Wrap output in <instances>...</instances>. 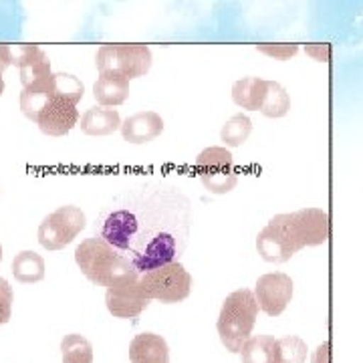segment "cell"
Here are the masks:
<instances>
[{"mask_svg":"<svg viewBox=\"0 0 363 363\" xmlns=\"http://www.w3.org/2000/svg\"><path fill=\"white\" fill-rule=\"evenodd\" d=\"M257 317H259V303L250 289H238L224 298L216 329L226 351L230 353L242 351L255 329Z\"/></svg>","mask_w":363,"mask_h":363,"instance_id":"obj_3","label":"cell"},{"mask_svg":"<svg viewBox=\"0 0 363 363\" xmlns=\"http://www.w3.org/2000/svg\"><path fill=\"white\" fill-rule=\"evenodd\" d=\"M13 65L21 71L23 87H28L35 81L51 75V59L37 45H18L13 49Z\"/></svg>","mask_w":363,"mask_h":363,"instance_id":"obj_12","label":"cell"},{"mask_svg":"<svg viewBox=\"0 0 363 363\" xmlns=\"http://www.w3.org/2000/svg\"><path fill=\"white\" fill-rule=\"evenodd\" d=\"M14 279L23 285H33L45 279V260L35 250H23L13 260Z\"/></svg>","mask_w":363,"mask_h":363,"instance_id":"obj_18","label":"cell"},{"mask_svg":"<svg viewBox=\"0 0 363 363\" xmlns=\"http://www.w3.org/2000/svg\"><path fill=\"white\" fill-rule=\"evenodd\" d=\"M200 182L212 194H228L238 184L234 172V157L226 147H206L196 160Z\"/></svg>","mask_w":363,"mask_h":363,"instance_id":"obj_7","label":"cell"},{"mask_svg":"<svg viewBox=\"0 0 363 363\" xmlns=\"http://www.w3.org/2000/svg\"><path fill=\"white\" fill-rule=\"evenodd\" d=\"M13 286L9 285L6 279L0 277V325L9 323L11 311H13Z\"/></svg>","mask_w":363,"mask_h":363,"instance_id":"obj_24","label":"cell"},{"mask_svg":"<svg viewBox=\"0 0 363 363\" xmlns=\"http://www.w3.org/2000/svg\"><path fill=\"white\" fill-rule=\"evenodd\" d=\"M85 87L75 75L51 73L23 87L21 109L39 130L51 138H61L77 125V104L83 99Z\"/></svg>","mask_w":363,"mask_h":363,"instance_id":"obj_1","label":"cell"},{"mask_svg":"<svg viewBox=\"0 0 363 363\" xmlns=\"http://www.w3.org/2000/svg\"><path fill=\"white\" fill-rule=\"evenodd\" d=\"M291 109V99H289V93L285 87L277 81H267V93H264V99L260 105V113L264 117H285Z\"/></svg>","mask_w":363,"mask_h":363,"instance_id":"obj_20","label":"cell"},{"mask_svg":"<svg viewBox=\"0 0 363 363\" xmlns=\"http://www.w3.org/2000/svg\"><path fill=\"white\" fill-rule=\"evenodd\" d=\"M75 260L81 272L95 285L109 289L128 281H140V272L131 260L101 236L85 238L75 250Z\"/></svg>","mask_w":363,"mask_h":363,"instance_id":"obj_2","label":"cell"},{"mask_svg":"<svg viewBox=\"0 0 363 363\" xmlns=\"http://www.w3.org/2000/svg\"><path fill=\"white\" fill-rule=\"evenodd\" d=\"M252 293L259 303V309H262L269 317H279L293 298V279L285 272L262 274Z\"/></svg>","mask_w":363,"mask_h":363,"instance_id":"obj_9","label":"cell"},{"mask_svg":"<svg viewBox=\"0 0 363 363\" xmlns=\"http://www.w3.org/2000/svg\"><path fill=\"white\" fill-rule=\"evenodd\" d=\"M87 218L77 206H61L51 212L39 226V242L47 250H61L71 245L85 228Z\"/></svg>","mask_w":363,"mask_h":363,"instance_id":"obj_8","label":"cell"},{"mask_svg":"<svg viewBox=\"0 0 363 363\" xmlns=\"http://www.w3.org/2000/svg\"><path fill=\"white\" fill-rule=\"evenodd\" d=\"M293 222L303 247H319L329 240L331 224L327 212L321 208H303L293 212Z\"/></svg>","mask_w":363,"mask_h":363,"instance_id":"obj_11","label":"cell"},{"mask_svg":"<svg viewBox=\"0 0 363 363\" xmlns=\"http://www.w3.org/2000/svg\"><path fill=\"white\" fill-rule=\"evenodd\" d=\"M13 65V47L9 45H0V95L4 91V79H2V73L6 71V67Z\"/></svg>","mask_w":363,"mask_h":363,"instance_id":"obj_26","label":"cell"},{"mask_svg":"<svg viewBox=\"0 0 363 363\" xmlns=\"http://www.w3.org/2000/svg\"><path fill=\"white\" fill-rule=\"evenodd\" d=\"M307 351V343L297 335L277 339V363H305Z\"/></svg>","mask_w":363,"mask_h":363,"instance_id":"obj_23","label":"cell"},{"mask_svg":"<svg viewBox=\"0 0 363 363\" xmlns=\"http://www.w3.org/2000/svg\"><path fill=\"white\" fill-rule=\"evenodd\" d=\"M0 260H2V247H0Z\"/></svg>","mask_w":363,"mask_h":363,"instance_id":"obj_29","label":"cell"},{"mask_svg":"<svg viewBox=\"0 0 363 363\" xmlns=\"http://www.w3.org/2000/svg\"><path fill=\"white\" fill-rule=\"evenodd\" d=\"M140 286L143 295L150 301H162V303H182L186 301L192 291V277L184 269L178 260L168 262L164 267H157L154 271L140 274Z\"/></svg>","mask_w":363,"mask_h":363,"instance_id":"obj_5","label":"cell"},{"mask_svg":"<svg viewBox=\"0 0 363 363\" xmlns=\"http://www.w3.org/2000/svg\"><path fill=\"white\" fill-rule=\"evenodd\" d=\"M63 363H93V347L79 333H71L61 341Z\"/></svg>","mask_w":363,"mask_h":363,"instance_id":"obj_21","label":"cell"},{"mask_svg":"<svg viewBox=\"0 0 363 363\" xmlns=\"http://www.w3.org/2000/svg\"><path fill=\"white\" fill-rule=\"evenodd\" d=\"M305 51H307V55H311L317 61H323V63H327L329 57H331V47L329 45H311Z\"/></svg>","mask_w":363,"mask_h":363,"instance_id":"obj_27","label":"cell"},{"mask_svg":"<svg viewBox=\"0 0 363 363\" xmlns=\"http://www.w3.org/2000/svg\"><path fill=\"white\" fill-rule=\"evenodd\" d=\"M257 49L269 57H274V59H291L293 55H297L298 47L297 45H257Z\"/></svg>","mask_w":363,"mask_h":363,"instance_id":"obj_25","label":"cell"},{"mask_svg":"<svg viewBox=\"0 0 363 363\" xmlns=\"http://www.w3.org/2000/svg\"><path fill=\"white\" fill-rule=\"evenodd\" d=\"M329 350H331L329 341L321 343V345L317 347V351L313 353L311 363H331V353H329Z\"/></svg>","mask_w":363,"mask_h":363,"instance_id":"obj_28","label":"cell"},{"mask_svg":"<svg viewBox=\"0 0 363 363\" xmlns=\"http://www.w3.org/2000/svg\"><path fill=\"white\" fill-rule=\"evenodd\" d=\"M152 63L154 57L147 45H104L95 57L99 75H116L128 81L143 77Z\"/></svg>","mask_w":363,"mask_h":363,"instance_id":"obj_4","label":"cell"},{"mask_svg":"<svg viewBox=\"0 0 363 363\" xmlns=\"http://www.w3.org/2000/svg\"><path fill=\"white\" fill-rule=\"evenodd\" d=\"M121 128V117L117 109L109 107H91L81 117V131L87 135H111Z\"/></svg>","mask_w":363,"mask_h":363,"instance_id":"obj_15","label":"cell"},{"mask_svg":"<svg viewBox=\"0 0 363 363\" xmlns=\"http://www.w3.org/2000/svg\"><path fill=\"white\" fill-rule=\"evenodd\" d=\"M121 135L123 140L135 145L152 142L164 131V119L157 116L156 111H140L135 116L128 117L121 121Z\"/></svg>","mask_w":363,"mask_h":363,"instance_id":"obj_13","label":"cell"},{"mask_svg":"<svg viewBox=\"0 0 363 363\" xmlns=\"http://www.w3.org/2000/svg\"><path fill=\"white\" fill-rule=\"evenodd\" d=\"M264 93H267V79L245 77L233 85L234 104L250 111H259Z\"/></svg>","mask_w":363,"mask_h":363,"instance_id":"obj_17","label":"cell"},{"mask_svg":"<svg viewBox=\"0 0 363 363\" xmlns=\"http://www.w3.org/2000/svg\"><path fill=\"white\" fill-rule=\"evenodd\" d=\"M250 131H252V121L248 119V116L238 113V116L230 117V119L222 125L220 140L224 142V145H228V147H238V145H242V143L247 142Z\"/></svg>","mask_w":363,"mask_h":363,"instance_id":"obj_22","label":"cell"},{"mask_svg":"<svg viewBox=\"0 0 363 363\" xmlns=\"http://www.w3.org/2000/svg\"><path fill=\"white\" fill-rule=\"evenodd\" d=\"M131 363H169V347L166 339L156 333H140L130 343Z\"/></svg>","mask_w":363,"mask_h":363,"instance_id":"obj_14","label":"cell"},{"mask_svg":"<svg viewBox=\"0 0 363 363\" xmlns=\"http://www.w3.org/2000/svg\"><path fill=\"white\" fill-rule=\"evenodd\" d=\"M303 248L298 238L293 214H279L262 228L257 236V250L267 262L281 264L291 260Z\"/></svg>","mask_w":363,"mask_h":363,"instance_id":"obj_6","label":"cell"},{"mask_svg":"<svg viewBox=\"0 0 363 363\" xmlns=\"http://www.w3.org/2000/svg\"><path fill=\"white\" fill-rule=\"evenodd\" d=\"M93 95L101 107L121 105L130 97V81L116 75H99L93 85Z\"/></svg>","mask_w":363,"mask_h":363,"instance_id":"obj_16","label":"cell"},{"mask_svg":"<svg viewBox=\"0 0 363 363\" xmlns=\"http://www.w3.org/2000/svg\"><path fill=\"white\" fill-rule=\"evenodd\" d=\"M242 363H277V339L252 335L240 351Z\"/></svg>","mask_w":363,"mask_h":363,"instance_id":"obj_19","label":"cell"},{"mask_svg":"<svg viewBox=\"0 0 363 363\" xmlns=\"http://www.w3.org/2000/svg\"><path fill=\"white\" fill-rule=\"evenodd\" d=\"M105 305H107V311L117 319H133L147 309L150 298L143 295L140 281H128V283L107 289Z\"/></svg>","mask_w":363,"mask_h":363,"instance_id":"obj_10","label":"cell"}]
</instances>
